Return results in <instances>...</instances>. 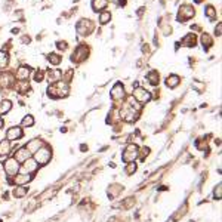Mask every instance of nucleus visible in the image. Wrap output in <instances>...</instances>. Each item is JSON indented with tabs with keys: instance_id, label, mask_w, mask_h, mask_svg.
Returning <instances> with one entry per match:
<instances>
[{
	"instance_id": "nucleus-12",
	"label": "nucleus",
	"mask_w": 222,
	"mask_h": 222,
	"mask_svg": "<svg viewBox=\"0 0 222 222\" xmlns=\"http://www.w3.org/2000/svg\"><path fill=\"white\" fill-rule=\"evenodd\" d=\"M9 151H11V144L8 141H2L0 142V155L8 154Z\"/></svg>"
},
{
	"instance_id": "nucleus-17",
	"label": "nucleus",
	"mask_w": 222,
	"mask_h": 222,
	"mask_svg": "<svg viewBox=\"0 0 222 222\" xmlns=\"http://www.w3.org/2000/svg\"><path fill=\"white\" fill-rule=\"evenodd\" d=\"M184 40H185V44H188V46H194V44H196V36H194V34H188Z\"/></svg>"
},
{
	"instance_id": "nucleus-3",
	"label": "nucleus",
	"mask_w": 222,
	"mask_h": 222,
	"mask_svg": "<svg viewBox=\"0 0 222 222\" xmlns=\"http://www.w3.org/2000/svg\"><path fill=\"white\" fill-rule=\"evenodd\" d=\"M133 96H135V99L141 101V102H147V101H150V93L142 88H138L135 92H133Z\"/></svg>"
},
{
	"instance_id": "nucleus-28",
	"label": "nucleus",
	"mask_w": 222,
	"mask_h": 222,
	"mask_svg": "<svg viewBox=\"0 0 222 222\" xmlns=\"http://www.w3.org/2000/svg\"><path fill=\"white\" fill-rule=\"evenodd\" d=\"M0 127H3V119L0 117Z\"/></svg>"
},
{
	"instance_id": "nucleus-11",
	"label": "nucleus",
	"mask_w": 222,
	"mask_h": 222,
	"mask_svg": "<svg viewBox=\"0 0 222 222\" xmlns=\"http://www.w3.org/2000/svg\"><path fill=\"white\" fill-rule=\"evenodd\" d=\"M16 158L19 161H25L28 158V150L27 148H21L19 151H16Z\"/></svg>"
},
{
	"instance_id": "nucleus-24",
	"label": "nucleus",
	"mask_w": 222,
	"mask_h": 222,
	"mask_svg": "<svg viewBox=\"0 0 222 222\" xmlns=\"http://www.w3.org/2000/svg\"><path fill=\"white\" fill-rule=\"evenodd\" d=\"M49 61H52L54 64H59V61H61V58H59V55H55V54H50L49 55Z\"/></svg>"
},
{
	"instance_id": "nucleus-26",
	"label": "nucleus",
	"mask_w": 222,
	"mask_h": 222,
	"mask_svg": "<svg viewBox=\"0 0 222 222\" xmlns=\"http://www.w3.org/2000/svg\"><path fill=\"white\" fill-rule=\"evenodd\" d=\"M126 170H127V173H132V172H135V170H136V165H135V163L129 165V166L126 167Z\"/></svg>"
},
{
	"instance_id": "nucleus-27",
	"label": "nucleus",
	"mask_w": 222,
	"mask_h": 222,
	"mask_svg": "<svg viewBox=\"0 0 222 222\" xmlns=\"http://www.w3.org/2000/svg\"><path fill=\"white\" fill-rule=\"evenodd\" d=\"M34 78H36V82H42V80H43V73H42V71H37Z\"/></svg>"
},
{
	"instance_id": "nucleus-29",
	"label": "nucleus",
	"mask_w": 222,
	"mask_h": 222,
	"mask_svg": "<svg viewBox=\"0 0 222 222\" xmlns=\"http://www.w3.org/2000/svg\"><path fill=\"white\" fill-rule=\"evenodd\" d=\"M196 2H197V3H199V2H201V0H196Z\"/></svg>"
},
{
	"instance_id": "nucleus-22",
	"label": "nucleus",
	"mask_w": 222,
	"mask_h": 222,
	"mask_svg": "<svg viewBox=\"0 0 222 222\" xmlns=\"http://www.w3.org/2000/svg\"><path fill=\"white\" fill-rule=\"evenodd\" d=\"M206 13H207V16L212 18V19L216 16V12H215V9H213V6H207V8H206Z\"/></svg>"
},
{
	"instance_id": "nucleus-9",
	"label": "nucleus",
	"mask_w": 222,
	"mask_h": 222,
	"mask_svg": "<svg viewBox=\"0 0 222 222\" xmlns=\"http://www.w3.org/2000/svg\"><path fill=\"white\" fill-rule=\"evenodd\" d=\"M24 167H25L27 172H34V170L37 169V161H36V160H28V158H27V161H25Z\"/></svg>"
},
{
	"instance_id": "nucleus-23",
	"label": "nucleus",
	"mask_w": 222,
	"mask_h": 222,
	"mask_svg": "<svg viewBox=\"0 0 222 222\" xmlns=\"http://www.w3.org/2000/svg\"><path fill=\"white\" fill-rule=\"evenodd\" d=\"M33 117H31V116H27V117H24V120H22V124H24V126H31V124H33Z\"/></svg>"
},
{
	"instance_id": "nucleus-7",
	"label": "nucleus",
	"mask_w": 222,
	"mask_h": 222,
	"mask_svg": "<svg viewBox=\"0 0 222 222\" xmlns=\"http://www.w3.org/2000/svg\"><path fill=\"white\" fill-rule=\"evenodd\" d=\"M123 95H124L123 86H120V85H116L114 89L111 90V96H113L114 99H120V98H123Z\"/></svg>"
},
{
	"instance_id": "nucleus-15",
	"label": "nucleus",
	"mask_w": 222,
	"mask_h": 222,
	"mask_svg": "<svg viewBox=\"0 0 222 222\" xmlns=\"http://www.w3.org/2000/svg\"><path fill=\"white\" fill-rule=\"evenodd\" d=\"M148 82H150L151 85H157V83H158V74H157L155 71H151V73L148 74Z\"/></svg>"
},
{
	"instance_id": "nucleus-5",
	"label": "nucleus",
	"mask_w": 222,
	"mask_h": 222,
	"mask_svg": "<svg viewBox=\"0 0 222 222\" xmlns=\"http://www.w3.org/2000/svg\"><path fill=\"white\" fill-rule=\"evenodd\" d=\"M136 147L135 145H129L127 147V150L124 151V154H123V158H124V161H129V160H133V157L136 155Z\"/></svg>"
},
{
	"instance_id": "nucleus-16",
	"label": "nucleus",
	"mask_w": 222,
	"mask_h": 222,
	"mask_svg": "<svg viewBox=\"0 0 222 222\" xmlns=\"http://www.w3.org/2000/svg\"><path fill=\"white\" fill-rule=\"evenodd\" d=\"M59 77H61V71H59V70L49 71V78H50V82H56V80H59Z\"/></svg>"
},
{
	"instance_id": "nucleus-20",
	"label": "nucleus",
	"mask_w": 222,
	"mask_h": 222,
	"mask_svg": "<svg viewBox=\"0 0 222 222\" xmlns=\"http://www.w3.org/2000/svg\"><path fill=\"white\" fill-rule=\"evenodd\" d=\"M201 43H203V46H206V47H209V46H212V40H210V37H209L207 34H203V37H201Z\"/></svg>"
},
{
	"instance_id": "nucleus-2",
	"label": "nucleus",
	"mask_w": 222,
	"mask_h": 222,
	"mask_svg": "<svg viewBox=\"0 0 222 222\" xmlns=\"http://www.w3.org/2000/svg\"><path fill=\"white\" fill-rule=\"evenodd\" d=\"M194 15V9L191 8V6H182L181 9H179V21H187L189 19L191 16Z\"/></svg>"
},
{
	"instance_id": "nucleus-14",
	"label": "nucleus",
	"mask_w": 222,
	"mask_h": 222,
	"mask_svg": "<svg viewBox=\"0 0 222 222\" xmlns=\"http://www.w3.org/2000/svg\"><path fill=\"white\" fill-rule=\"evenodd\" d=\"M11 107H12L11 101H3V102L0 104V113H8V111L11 110Z\"/></svg>"
},
{
	"instance_id": "nucleus-8",
	"label": "nucleus",
	"mask_w": 222,
	"mask_h": 222,
	"mask_svg": "<svg viewBox=\"0 0 222 222\" xmlns=\"http://www.w3.org/2000/svg\"><path fill=\"white\" fill-rule=\"evenodd\" d=\"M178 83H179V77L178 76H169V77L166 78V85L169 86V88H176Z\"/></svg>"
},
{
	"instance_id": "nucleus-1",
	"label": "nucleus",
	"mask_w": 222,
	"mask_h": 222,
	"mask_svg": "<svg viewBox=\"0 0 222 222\" xmlns=\"http://www.w3.org/2000/svg\"><path fill=\"white\" fill-rule=\"evenodd\" d=\"M49 158H50V151L47 148H39V151H36V161L39 165L47 163Z\"/></svg>"
},
{
	"instance_id": "nucleus-4",
	"label": "nucleus",
	"mask_w": 222,
	"mask_h": 222,
	"mask_svg": "<svg viewBox=\"0 0 222 222\" xmlns=\"http://www.w3.org/2000/svg\"><path fill=\"white\" fill-rule=\"evenodd\" d=\"M5 169H6V172H8L9 175L16 173V172H18V161H16L15 158L6 160V161H5Z\"/></svg>"
},
{
	"instance_id": "nucleus-21",
	"label": "nucleus",
	"mask_w": 222,
	"mask_h": 222,
	"mask_svg": "<svg viewBox=\"0 0 222 222\" xmlns=\"http://www.w3.org/2000/svg\"><path fill=\"white\" fill-rule=\"evenodd\" d=\"M110 19H111V15L108 13V12H105V13H102V15H101L99 22H101V24H107Z\"/></svg>"
},
{
	"instance_id": "nucleus-13",
	"label": "nucleus",
	"mask_w": 222,
	"mask_h": 222,
	"mask_svg": "<svg viewBox=\"0 0 222 222\" xmlns=\"http://www.w3.org/2000/svg\"><path fill=\"white\" fill-rule=\"evenodd\" d=\"M28 73H30V70L27 68V67H19L18 68V71H16V77L18 78H25L27 76H28Z\"/></svg>"
},
{
	"instance_id": "nucleus-6",
	"label": "nucleus",
	"mask_w": 222,
	"mask_h": 222,
	"mask_svg": "<svg viewBox=\"0 0 222 222\" xmlns=\"http://www.w3.org/2000/svg\"><path fill=\"white\" fill-rule=\"evenodd\" d=\"M22 136V130L21 127H11L8 130V138L9 139H19Z\"/></svg>"
},
{
	"instance_id": "nucleus-19",
	"label": "nucleus",
	"mask_w": 222,
	"mask_h": 222,
	"mask_svg": "<svg viewBox=\"0 0 222 222\" xmlns=\"http://www.w3.org/2000/svg\"><path fill=\"white\" fill-rule=\"evenodd\" d=\"M24 194H27V188L25 187H19V188H16L13 191V196H16V197H22Z\"/></svg>"
},
{
	"instance_id": "nucleus-25",
	"label": "nucleus",
	"mask_w": 222,
	"mask_h": 222,
	"mask_svg": "<svg viewBox=\"0 0 222 222\" xmlns=\"http://www.w3.org/2000/svg\"><path fill=\"white\" fill-rule=\"evenodd\" d=\"M18 184H24L25 181H30V176L28 175H22V176H16V179H15Z\"/></svg>"
},
{
	"instance_id": "nucleus-10",
	"label": "nucleus",
	"mask_w": 222,
	"mask_h": 222,
	"mask_svg": "<svg viewBox=\"0 0 222 222\" xmlns=\"http://www.w3.org/2000/svg\"><path fill=\"white\" fill-rule=\"evenodd\" d=\"M92 5H93V11H102L107 6V0H93Z\"/></svg>"
},
{
	"instance_id": "nucleus-18",
	"label": "nucleus",
	"mask_w": 222,
	"mask_h": 222,
	"mask_svg": "<svg viewBox=\"0 0 222 222\" xmlns=\"http://www.w3.org/2000/svg\"><path fill=\"white\" fill-rule=\"evenodd\" d=\"M6 65H8V55L0 50V68L2 67H6Z\"/></svg>"
}]
</instances>
